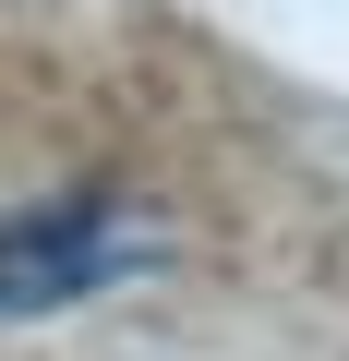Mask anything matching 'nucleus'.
<instances>
[{
  "label": "nucleus",
  "instance_id": "f257e3e1",
  "mask_svg": "<svg viewBox=\"0 0 349 361\" xmlns=\"http://www.w3.org/2000/svg\"><path fill=\"white\" fill-rule=\"evenodd\" d=\"M157 265V217L109 180H73V193H25L0 205V313L37 325V313H73L121 277Z\"/></svg>",
  "mask_w": 349,
  "mask_h": 361
}]
</instances>
